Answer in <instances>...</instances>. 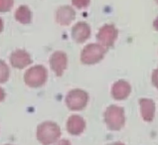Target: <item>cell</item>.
Returning <instances> with one entry per match:
<instances>
[{"mask_svg": "<svg viewBox=\"0 0 158 145\" xmlns=\"http://www.w3.org/2000/svg\"><path fill=\"white\" fill-rule=\"evenodd\" d=\"M36 136L39 142L43 145H51L57 142L61 137V128L53 121L42 122L37 127Z\"/></svg>", "mask_w": 158, "mask_h": 145, "instance_id": "obj_1", "label": "cell"}, {"mask_svg": "<svg viewBox=\"0 0 158 145\" xmlns=\"http://www.w3.org/2000/svg\"><path fill=\"white\" fill-rule=\"evenodd\" d=\"M105 122L110 130L118 131L124 126L125 115L123 108L117 105H110L105 112Z\"/></svg>", "mask_w": 158, "mask_h": 145, "instance_id": "obj_2", "label": "cell"}, {"mask_svg": "<svg viewBox=\"0 0 158 145\" xmlns=\"http://www.w3.org/2000/svg\"><path fill=\"white\" fill-rule=\"evenodd\" d=\"M106 53V47L101 44H89L85 46L81 53V61L85 65L98 64L105 58Z\"/></svg>", "mask_w": 158, "mask_h": 145, "instance_id": "obj_3", "label": "cell"}, {"mask_svg": "<svg viewBox=\"0 0 158 145\" xmlns=\"http://www.w3.org/2000/svg\"><path fill=\"white\" fill-rule=\"evenodd\" d=\"M47 79L48 71L41 65L29 68L24 75L25 83L30 87H40L44 86L45 83L47 82Z\"/></svg>", "mask_w": 158, "mask_h": 145, "instance_id": "obj_4", "label": "cell"}, {"mask_svg": "<svg viewBox=\"0 0 158 145\" xmlns=\"http://www.w3.org/2000/svg\"><path fill=\"white\" fill-rule=\"evenodd\" d=\"M89 103V95L85 91L76 89L72 90L66 95V104L69 109L74 111H82Z\"/></svg>", "mask_w": 158, "mask_h": 145, "instance_id": "obj_5", "label": "cell"}, {"mask_svg": "<svg viewBox=\"0 0 158 145\" xmlns=\"http://www.w3.org/2000/svg\"><path fill=\"white\" fill-rule=\"evenodd\" d=\"M50 67L58 77H61L68 67V57L64 52L57 51L50 57Z\"/></svg>", "mask_w": 158, "mask_h": 145, "instance_id": "obj_6", "label": "cell"}, {"mask_svg": "<svg viewBox=\"0 0 158 145\" xmlns=\"http://www.w3.org/2000/svg\"><path fill=\"white\" fill-rule=\"evenodd\" d=\"M117 37L116 29L111 25H106L98 31L97 35L98 41L103 47H111L114 44Z\"/></svg>", "mask_w": 158, "mask_h": 145, "instance_id": "obj_7", "label": "cell"}, {"mask_svg": "<svg viewBox=\"0 0 158 145\" xmlns=\"http://www.w3.org/2000/svg\"><path fill=\"white\" fill-rule=\"evenodd\" d=\"M10 64L13 68L22 70L32 64V58L25 50H16L10 55Z\"/></svg>", "mask_w": 158, "mask_h": 145, "instance_id": "obj_8", "label": "cell"}, {"mask_svg": "<svg viewBox=\"0 0 158 145\" xmlns=\"http://www.w3.org/2000/svg\"><path fill=\"white\" fill-rule=\"evenodd\" d=\"M67 130L72 135H80L82 134L85 129V121L78 114L71 115L67 120Z\"/></svg>", "mask_w": 158, "mask_h": 145, "instance_id": "obj_9", "label": "cell"}, {"mask_svg": "<svg viewBox=\"0 0 158 145\" xmlns=\"http://www.w3.org/2000/svg\"><path fill=\"white\" fill-rule=\"evenodd\" d=\"M131 93V87L126 81L120 80L114 83L111 87V95L116 100H123L127 99Z\"/></svg>", "mask_w": 158, "mask_h": 145, "instance_id": "obj_10", "label": "cell"}, {"mask_svg": "<svg viewBox=\"0 0 158 145\" xmlns=\"http://www.w3.org/2000/svg\"><path fill=\"white\" fill-rule=\"evenodd\" d=\"M91 36V28L85 22L77 23L72 29V37L77 43H84Z\"/></svg>", "mask_w": 158, "mask_h": 145, "instance_id": "obj_11", "label": "cell"}, {"mask_svg": "<svg viewBox=\"0 0 158 145\" xmlns=\"http://www.w3.org/2000/svg\"><path fill=\"white\" fill-rule=\"evenodd\" d=\"M139 107H140V113L143 119L147 122L152 121L155 116L154 102L149 99H141L139 100Z\"/></svg>", "mask_w": 158, "mask_h": 145, "instance_id": "obj_12", "label": "cell"}, {"mask_svg": "<svg viewBox=\"0 0 158 145\" xmlns=\"http://www.w3.org/2000/svg\"><path fill=\"white\" fill-rule=\"evenodd\" d=\"M75 16L76 13L73 8L70 6H62L56 12V21L60 25L67 26L75 19Z\"/></svg>", "mask_w": 158, "mask_h": 145, "instance_id": "obj_13", "label": "cell"}, {"mask_svg": "<svg viewBox=\"0 0 158 145\" xmlns=\"http://www.w3.org/2000/svg\"><path fill=\"white\" fill-rule=\"evenodd\" d=\"M15 19L21 24H29L32 21V12L28 6L21 5L15 11Z\"/></svg>", "mask_w": 158, "mask_h": 145, "instance_id": "obj_14", "label": "cell"}, {"mask_svg": "<svg viewBox=\"0 0 158 145\" xmlns=\"http://www.w3.org/2000/svg\"><path fill=\"white\" fill-rule=\"evenodd\" d=\"M10 76V70L4 61L0 60V83H4L8 81Z\"/></svg>", "mask_w": 158, "mask_h": 145, "instance_id": "obj_15", "label": "cell"}, {"mask_svg": "<svg viewBox=\"0 0 158 145\" xmlns=\"http://www.w3.org/2000/svg\"><path fill=\"white\" fill-rule=\"evenodd\" d=\"M14 4V0H0V12L10 11Z\"/></svg>", "mask_w": 158, "mask_h": 145, "instance_id": "obj_16", "label": "cell"}, {"mask_svg": "<svg viewBox=\"0 0 158 145\" xmlns=\"http://www.w3.org/2000/svg\"><path fill=\"white\" fill-rule=\"evenodd\" d=\"M72 1L77 8H85L89 3V0H72Z\"/></svg>", "mask_w": 158, "mask_h": 145, "instance_id": "obj_17", "label": "cell"}, {"mask_svg": "<svg viewBox=\"0 0 158 145\" xmlns=\"http://www.w3.org/2000/svg\"><path fill=\"white\" fill-rule=\"evenodd\" d=\"M151 81L153 86H154L156 89H158V69L154 70L152 73V77H151Z\"/></svg>", "mask_w": 158, "mask_h": 145, "instance_id": "obj_18", "label": "cell"}, {"mask_svg": "<svg viewBox=\"0 0 158 145\" xmlns=\"http://www.w3.org/2000/svg\"><path fill=\"white\" fill-rule=\"evenodd\" d=\"M54 145H72V144L68 139H59L57 142L54 143Z\"/></svg>", "mask_w": 158, "mask_h": 145, "instance_id": "obj_19", "label": "cell"}, {"mask_svg": "<svg viewBox=\"0 0 158 145\" xmlns=\"http://www.w3.org/2000/svg\"><path fill=\"white\" fill-rule=\"evenodd\" d=\"M5 91H4V90L2 89L1 87H0V103L3 102L4 99H5Z\"/></svg>", "mask_w": 158, "mask_h": 145, "instance_id": "obj_20", "label": "cell"}, {"mask_svg": "<svg viewBox=\"0 0 158 145\" xmlns=\"http://www.w3.org/2000/svg\"><path fill=\"white\" fill-rule=\"evenodd\" d=\"M3 28H4V23H3V20L0 18V33L3 31Z\"/></svg>", "mask_w": 158, "mask_h": 145, "instance_id": "obj_21", "label": "cell"}, {"mask_svg": "<svg viewBox=\"0 0 158 145\" xmlns=\"http://www.w3.org/2000/svg\"><path fill=\"white\" fill-rule=\"evenodd\" d=\"M108 145H124V144L121 143V142H114V143H110V144H108Z\"/></svg>", "mask_w": 158, "mask_h": 145, "instance_id": "obj_22", "label": "cell"}, {"mask_svg": "<svg viewBox=\"0 0 158 145\" xmlns=\"http://www.w3.org/2000/svg\"><path fill=\"white\" fill-rule=\"evenodd\" d=\"M158 21V20H157ZM154 26H155V28L158 30V22H156V23H154Z\"/></svg>", "mask_w": 158, "mask_h": 145, "instance_id": "obj_23", "label": "cell"}, {"mask_svg": "<svg viewBox=\"0 0 158 145\" xmlns=\"http://www.w3.org/2000/svg\"><path fill=\"white\" fill-rule=\"evenodd\" d=\"M6 145H10V144H6Z\"/></svg>", "mask_w": 158, "mask_h": 145, "instance_id": "obj_24", "label": "cell"}]
</instances>
